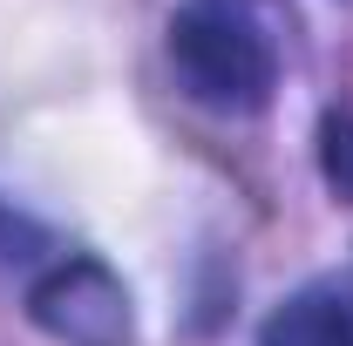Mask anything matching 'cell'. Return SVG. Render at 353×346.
Masks as SVG:
<instances>
[{
    "mask_svg": "<svg viewBox=\"0 0 353 346\" xmlns=\"http://www.w3.org/2000/svg\"><path fill=\"white\" fill-rule=\"evenodd\" d=\"M170 68L190 102L224 116H252L279 88V54L265 28L231 0H190L170 14Z\"/></svg>",
    "mask_w": 353,
    "mask_h": 346,
    "instance_id": "obj_1",
    "label": "cell"
},
{
    "mask_svg": "<svg viewBox=\"0 0 353 346\" xmlns=\"http://www.w3.org/2000/svg\"><path fill=\"white\" fill-rule=\"evenodd\" d=\"M28 319L61 346H130L136 340V312H130L123 278L88 252L54 258L28 285Z\"/></svg>",
    "mask_w": 353,
    "mask_h": 346,
    "instance_id": "obj_2",
    "label": "cell"
},
{
    "mask_svg": "<svg viewBox=\"0 0 353 346\" xmlns=\"http://www.w3.org/2000/svg\"><path fill=\"white\" fill-rule=\"evenodd\" d=\"M259 346H353V299L333 285H306L265 319Z\"/></svg>",
    "mask_w": 353,
    "mask_h": 346,
    "instance_id": "obj_3",
    "label": "cell"
},
{
    "mask_svg": "<svg viewBox=\"0 0 353 346\" xmlns=\"http://www.w3.org/2000/svg\"><path fill=\"white\" fill-rule=\"evenodd\" d=\"M319 176L340 197H353V116H326L319 123Z\"/></svg>",
    "mask_w": 353,
    "mask_h": 346,
    "instance_id": "obj_4",
    "label": "cell"
},
{
    "mask_svg": "<svg viewBox=\"0 0 353 346\" xmlns=\"http://www.w3.org/2000/svg\"><path fill=\"white\" fill-rule=\"evenodd\" d=\"M21 245H41V231H34V224H28L21 211H7V204H0V265L34 258V252H21Z\"/></svg>",
    "mask_w": 353,
    "mask_h": 346,
    "instance_id": "obj_5",
    "label": "cell"
}]
</instances>
